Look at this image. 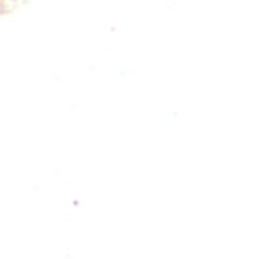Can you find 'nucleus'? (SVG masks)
<instances>
[]
</instances>
